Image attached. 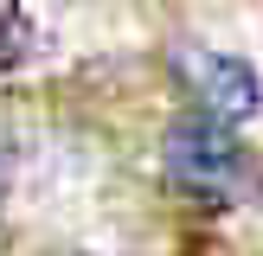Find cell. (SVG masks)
<instances>
[{"mask_svg":"<svg viewBox=\"0 0 263 256\" xmlns=\"http://www.w3.org/2000/svg\"><path fill=\"white\" fill-rule=\"evenodd\" d=\"M161 166H167V179H174L186 199L212 205V211H225V205H238L244 192H251V154L238 147L231 122H218V115H205V109L180 115V122L167 128Z\"/></svg>","mask_w":263,"mask_h":256,"instance_id":"cell-1","label":"cell"},{"mask_svg":"<svg viewBox=\"0 0 263 256\" xmlns=\"http://www.w3.org/2000/svg\"><path fill=\"white\" fill-rule=\"evenodd\" d=\"M174 71L186 77V90L205 102V115L218 122H251L263 109V83L244 58L231 51H205V45H174Z\"/></svg>","mask_w":263,"mask_h":256,"instance_id":"cell-2","label":"cell"},{"mask_svg":"<svg viewBox=\"0 0 263 256\" xmlns=\"http://www.w3.org/2000/svg\"><path fill=\"white\" fill-rule=\"evenodd\" d=\"M32 45H39V32H32V19H26V7L20 0H0V71L26 64Z\"/></svg>","mask_w":263,"mask_h":256,"instance_id":"cell-3","label":"cell"}]
</instances>
